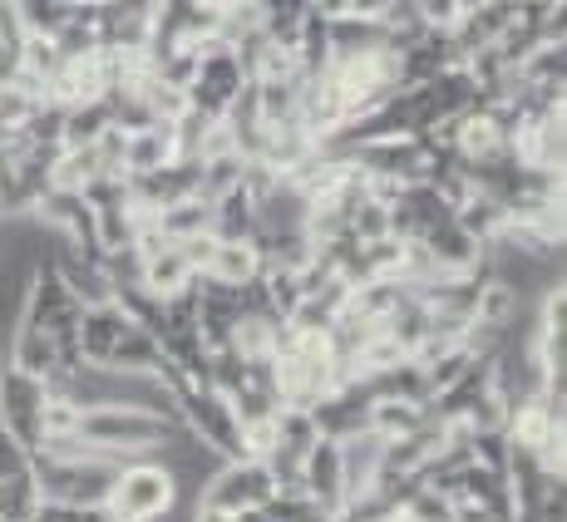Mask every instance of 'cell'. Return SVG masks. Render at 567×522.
I'll list each match as a JSON object with an SVG mask.
<instances>
[{"instance_id":"cell-2","label":"cell","mask_w":567,"mask_h":522,"mask_svg":"<svg viewBox=\"0 0 567 522\" xmlns=\"http://www.w3.org/2000/svg\"><path fill=\"white\" fill-rule=\"evenodd\" d=\"M118 453H80V459H54V453H35L30 469L40 478V493L45 503H70V508H100L114 488V473H118Z\"/></svg>"},{"instance_id":"cell-31","label":"cell","mask_w":567,"mask_h":522,"mask_svg":"<svg viewBox=\"0 0 567 522\" xmlns=\"http://www.w3.org/2000/svg\"><path fill=\"white\" fill-rule=\"evenodd\" d=\"M10 6H16V0H10Z\"/></svg>"},{"instance_id":"cell-21","label":"cell","mask_w":567,"mask_h":522,"mask_svg":"<svg viewBox=\"0 0 567 522\" xmlns=\"http://www.w3.org/2000/svg\"><path fill=\"white\" fill-rule=\"evenodd\" d=\"M70 15H74V0H16V20H20V30H25V35L54 40Z\"/></svg>"},{"instance_id":"cell-26","label":"cell","mask_w":567,"mask_h":522,"mask_svg":"<svg viewBox=\"0 0 567 522\" xmlns=\"http://www.w3.org/2000/svg\"><path fill=\"white\" fill-rule=\"evenodd\" d=\"M193 522H237V513H227V508H217V503H207V498H198V503H193Z\"/></svg>"},{"instance_id":"cell-6","label":"cell","mask_w":567,"mask_h":522,"mask_svg":"<svg viewBox=\"0 0 567 522\" xmlns=\"http://www.w3.org/2000/svg\"><path fill=\"white\" fill-rule=\"evenodd\" d=\"M271 493H277V488H271V473L261 459H223L217 473L203 483L198 498L227 508V513H252V508H267Z\"/></svg>"},{"instance_id":"cell-12","label":"cell","mask_w":567,"mask_h":522,"mask_svg":"<svg viewBox=\"0 0 567 522\" xmlns=\"http://www.w3.org/2000/svg\"><path fill=\"white\" fill-rule=\"evenodd\" d=\"M207 232H213L217 242H247V237L257 232V198H252L247 182L217 192L213 198V227H207Z\"/></svg>"},{"instance_id":"cell-19","label":"cell","mask_w":567,"mask_h":522,"mask_svg":"<svg viewBox=\"0 0 567 522\" xmlns=\"http://www.w3.org/2000/svg\"><path fill=\"white\" fill-rule=\"evenodd\" d=\"M104 128H114V118H109V104H104V100H80V104H70V108H64V118H60V148L94 144Z\"/></svg>"},{"instance_id":"cell-8","label":"cell","mask_w":567,"mask_h":522,"mask_svg":"<svg viewBox=\"0 0 567 522\" xmlns=\"http://www.w3.org/2000/svg\"><path fill=\"white\" fill-rule=\"evenodd\" d=\"M341 443V473H346V498H361V493H375V478H380V449H385V439H380L375 429H355L346 434Z\"/></svg>"},{"instance_id":"cell-10","label":"cell","mask_w":567,"mask_h":522,"mask_svg":"<svg viewBox=\"0 0 567 522\" xmlns=\"http://www.w3.org/2000/svg\"><path fill=\"white\" fill-rule=\"evenodd\" d=\"M128 315L114 306V301H104V306H84L80 315V355H84V365H104L109 361V351H114V341L128 331Z\"/></svg>"},{"instance_id":"cell-30","label":"cell","mask_w":567,"mask_h":522,"mask_svg":"<svg viewBox=\"0 0 567 522\" xmlns=\"http://www.w3.org/2000/svg\"><path fill=\"white\" fill-rule=\"evenodd\" d=\"M0 6H6V0H0Z\"/></svg>"},{"instance_id":"cell-17","label":"cell","mask_w":567,"mask_h":522,"mask_svg":"<svg viewBox=\"0 0 567 522\" xmlns=\"http://www.w3.org/2000/svg\"><path fill=\"white\" fill-rule=\"evenodd\" d=\"M154 222H158V232L168 237V242H188V237H198V232H207V227H213V202H207L203 192H193V198L158 208Z\"/></svg>"},{"instance_id":"cell-11","label":"cell","mask_w":567,"mask_h":522,"mask_svg":"<svg viewBox=\"0 0 567 522\" xmlns=\"http://www.w3.org/2000/svg\"><path fill=\"white\" fill-rule=\"evenodd\" d=\"M168 158H178V144H173V124H144L124 134V178H138V173H154Z\"/></svg>"},{"instance_id":"cell-20","label":"cell","mask_w":567,"mask_h":522,"mask_svg":"<svg viewBox=\"0 0 567 522\" xmlns=\"http://www.w3.org/2000/svg\"><path fill=\"white\" fill-rule=\"evenodd\" d=\"M424 424H430V405H410V399H375L370 405V429L380 439H405Z\"/></svg>"},{"instance_id":"cell-7","label":"cell","mask_w":567,"mask_h":522,"mask_svg":"<svg viewBox=\"0 0 567 522\" xmlns=\"http://www.w3.org/2000/svg\"><path fill=\"white\" fill-rule=\"evenodd\" d=\"M301 493L311 498L321 513H341L346 503V473H341V443L336 439H316L307 453H301Z\"/></svg>"},{"instance_id":"cell-28","label":"cell","mask_w":567,"mask_h":522,"mask_svg":"<svg viewBox=\"0 0 567 522\" xmlns=\"http://www.w3.org/2000/svg\"><path fill=\"white\" fill-rule=\"evenodd\" d=\"M237 522H277V518H267L261 508H252V513H237Z\"/></svg>"},{"instance_id":"cell-4","label":"cell","mask_w":567,"mask_h":522,"mask_svg":"<svg viewBox=\"0 0 567 522\" xmlns=\"http://www.w3.org/2000/svg\"><path fill=\"white\" fill-rule=\"evenodd\" d=\"M45 379L25 375V369L16 365H0V424H6L10 434H16L25 449H40L45 443Z\"/></svg>"},{"instance_id":"cell-5","label":"cell","mask_w":567,"mask_h":522,"mask_svg":"<svg viewBox=\"0 0 567 522\" xmlns=\"http://www.w3.org/2000/svg\"><path fill=\"white\" fill-rule=\"evenodd\" d=\"M346 158H351L370 182H420L430 148L414 134H390V138H365V144H355Z\"/></svg>"},{"instance_id":"cell-23","label":"cell","mask_w":567,"mask_h":522,"mask_svg":"<svg viewBox=\"0 0 567 522\" xmlns=\"http://www.w3.org/2000/svg\"><path fill=\"white\" fill-rule=\"evenodd\" d=\"M30 459H35V449H25V443H20L16 434H10L6 424H0V478L30 469Z\"/></svg>"},{"instance_id":"cell-25","label":"cell","mask_w":567,"mask_h":522,"mask_svg":"<svg viewBox=\"0 0 567 522\" xmlns=\"http://www.w3.org/2000/svg\"><path fill=\"white\" fill-rule=\"evenodd\" d=\"M307 10L321 20H341V15H351V0H307Z\"/></svg>"},{"instance_id":"cell-27","label":"cell","mask_w":567,"mask_h":522,"mask_svg":"<svg viewBox=\"0 0 567 522\" xmlns=\"http://www.w3.org/2000/svg\"><path fill=\"white\" fill-rule=\"evenodd\" d=\"M390 6H395V0H351V15H370V20H380Z\"/></svg>"},{"instance_id":"cell-22","label":"cell","mask_w":567,"mask_h":522,"mask_svg":"<svg viewBox=\"0 0 567 522\" xmlns=\"http://www.w3.org/2000/svg\"><path fill=\"white\" fill-rule=\"evenodd\" d=\"M316 439H321V429H316L311 409H297V405H281L277 409V449L307 453Z\"/></svg>"},{"instance_id":"cell-13","label":"cell","mask_w":567,"mask_h":522,"mask_svg":"<svg viewBox=\"0 0 567 522\" xmlns=\"http://www.w3.org/2000/svg\"><path fill=\"white\" fill-rule=\"evenodd\" d=\"M138 281H144L158 301H168V296H178V291H188L193 281H198V271L188 267V257L178 252V242H168L154 257H138Z\"/></svg>"},{"instance_id":"cell-24","label":"cell","mask_w":567,"mask_h":522,"mask_svg":"<svg viewBox=\"0 0 567 522\" xmlns=\"http://www.w3.org/2000/svg\"><path fill=\"white\" fill-rule=\"evenodd\" d=\"M414 10H420V20L424 25H434V30H450L454 20L464 15L460 0H414Z\"/></svg>"},{"instance_id":"cell-3","label":"cell","mask_w":567,"mask_h":522,"mask_svg":"<svg viewBox=\"0 0 567 522\" xmlns=\"http://www.w3.org/2000/svg\"><path fill=\"white\" fill-rule=\"evenodd\" d=\"M173 498H178V483H173V473L163 469L154 453H148V459L118 463L104 508H109V518L114 522H154Z\"/></svg>"},{"instance_id":"cell-18","label":"cell","mask_w":567,"mask_h":522,"mask_svg":"<svg viewBox=\"0 0 567 522\" xmlns=\"http://www.w3.org/2000/svg\"><path fill=\"white\" fill-rule=\"evenodd\" d=\"M40 503H45V493H40L35 469H20V473L0 478V522H35Z\"/></svg>"},{"instance_id":"cell-29","label":"cell","mask_w":567,"mask_h":522,"mask_svg":"<svg viewBox=\"0 0 567 522\" xmlns=\"http://www.w3.org/2000/svg\"><path fill=\"white\" fill-rule=\"evenodd\" d=\"M35 522H45V518H35Z\"/></svg>"},{"instance_id":"cell-15","label":"cell","mask_w":567,"mask_h":522,"mask_svg":"<svg viewBox=\"0 0 567 522\" xmlns=\"http://www.w3.org/2000/svg\"><path fill=\"white\" fill-rule=\"evenodd\" d=\"M454 222H460V232H468L478 247H488L498 232H504V222H508V212H504V202L494 198V192H484V188H474L468 198L454 208Z\"/></svg>"},{"instance_id":"cell-1","label":"cell","mask_w":567,"mask_h":522,"mask_svg":"<svg viewBox=\"0 0 567 522\" xmlns=\"http://www.w3.org/2000/svg\"><path fill=\"white\" fill-rule=\"evenodd\" d=\"M178 429L183 424H168L138 405H94V409H80V424H74V434H80L84 443H94V449H104V453H118V459H148V453H158V443H168Z\"/></svg>"},{"instance_id":"cell-14","label":"cell","mask_w":567,"mask_h":522,"mask_svg":"<svg viewBox=\"0 0 567 522\" xmlns=\"http://www.w3.org/2000/svg\"><path fill=\"white\" fill-rule=\"evenodd\" d=\"M261 271V257L252 247V237L247 242H217L213 257H207L203 267V281H217V286H243V281H252Z\"/></svg>"},{"instance_id":"cell-16","label":"cell","mask_w":567,"mask_h":522,"mask_svg":"<svg viewBox=\"0 0 567 522\" xmlns=\"http://www.w3.org/2000/svg\"><path fill=\"white\" fill-rule=\"evenodd\" d=\"M109 369H128V375H154L163 365V345L154 331H144V325H128L124 335L114 341V351H109Z\"/></svg>"},{"instance_id":"cell-9","label":"cell","mask_w":567,"mask_h":522,"mask_svg":"<svg viewBox=\"0 0 567 522\" xmlns=\"http://www.w3.org/2000/svg\"><path fill=\"white\" fill-rule=\"evenodd\" d=\"M10 365L25 369V375H35V379L60 375L54 335L45 331V325H35V321H16V331H10Z\"/></svg>"}]
</instances>
